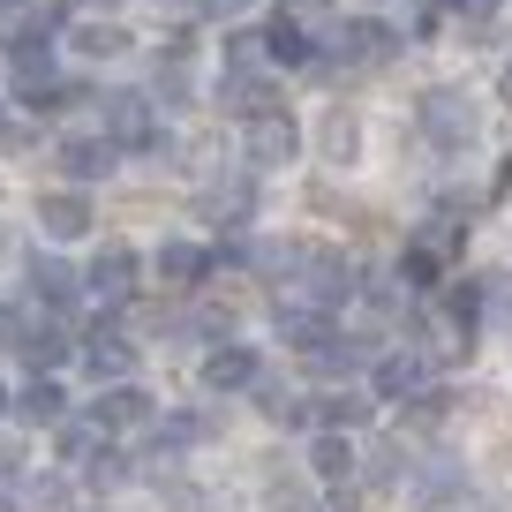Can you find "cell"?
<instances>
[{
  "instance_id": "obj_2",
  "label": "cell",
  "mask_w": 512,
  "mask_h": 512,
  "mask_svg": "<svg viewBox=\"0 0 512 512\" xmlns=\"http://www.w3.org/2000/svg\"><path fill=\"white\" fill-rule=\"evenodd\" d=\"M241 144H249V166H287L294 151H302V128H294V113H249L241 121Z\"/></svg>"
},
{
  "instance_id": "obj_41",
  "label": "cell",
  "mask_w": 512,
  "mask_h": 512,
  "mask_svg": "<svg viewBox=\"0 0 512 512\" xmlns=\"http://www.w3.org/2000/svg\"><path fill=\"white\" fill-rule=\"evenodd\" d=\"M83 512H98V505H83Z\"/></svg>"
},
{
  "instance_id": "obj_19",
  "label": "cell",
  "mask_w": 512,
  "mask_h": 512,
  "mask_svg": "<svg viewBox=\"0 0 512 512\" xmlns=\"http://www.w3.org/2000/svg\"><path fill=\"white\" fill-rule=\"evenodd\" d=\"M16 415L31 422V430H61V422H68V400H61V384H53V377H38L31 392L16 400Z\"/></svg>"
},
{
  "instance_id": "obj_38",
  "label": "cell",
  "mask_w": 512,
  "mask_h": 512,
  "mask_svg": "<svg viewBox=\"0 0 512 512\" xmlns=\"http://www.w3.org/2000/svg\"><path fill=\"white\" fill-rule=\"evenodd\" d=\"M91 8H113V0H91Z\"/></svg>"
},
{
  "instance_id": "obj_20",
  "label": "cell",
  "mask_w": 512,
  "mask_h": 512,
  "mask_svg": "<svg viewBox=\"0 0 512 512\" xmlns=\"http://www.w3.org/2000/svg\"><path fill=\"white\" fill-rule=\"evenodd\" d=\"M354 151H362V121H354L347 106H332V113H324V159L354 166Z\"/></svg>"
},
{
  "instance_id": "obj_21",
  "label": "cell",
  "mask_w": 512,
  "mask_h": 512,
  "mask_svg": "<svg viewBox=\"0 0 512 512\" xmlns=\"http://www.w3.org/2000/svg\"><path fill=\"white\" fill-rule=\"evenodd\" d=\"M309 467H317V475H324V482L339 490V482L354 475V445H347L339 430H317V452H309Z\"/></svg>"
},
{
  "instance_id": "obj_23",
  "label": "cell",
  "mask_w": 512,
  "mask_h": 512,
  "mask_svg": "<svg viewBox=\"0 0 512 512\" xmlns=\"http://www.w3.org/2000/svg\"><path fill=\"white\" fill-rule=\"evenodd\" d=\"M256 400H264V415H272L279 430H309V422H317V407H309V400H294L287 384H264Z\"/></svg>"
},
{
  "instance_id": "obj_40",
  "label": "cell",
  "mask_w": 512,
  "mask_h": 512,
  "mask_svg": "<svg viewBox=\"0 0 512 512\" xmlns=\"http://www.w3.org/2000/svg\"><path fill=\"white\" fill-rule=\"evenodd\" d=\"M482 512H497V505H482Z\"/></svg>"
},
{
  "instance_id": "obj_29",
  "label": "cell",
  "mask_w": 512,
  "mask_h": 512,
  "mask_svg": "<svg viewBox=\"0 0 512 512\" xmlns=\"http://www.w3.org/2000/svg\"><path fill=\"white\" fill-rule=\"evenodd\" d=\"M256 61H264V38H249V31L226 38V68H256Z\"/></svg>"
},
{
  "instance_id": "obj_3",
  "label": "cell",
  "mask_w": 512,
  "mask_h": 512,
  "mask_svg": "<svg viewBox=\"0 0 512 512\" xmlns=\"http://www.w3.org/2000/svg\"><path fill=\"white\" fill-rule=\"evenodd\" d=\"M151 422V392L144 384H98V400H91V430L98 437H121V430H144Z\"/></svg>"
},
{
  "instance_id": "obj_34",
  "label": "cell",
  "mask_w": 512,
  "mask_h": 512,
  "mask_svg": "<svg viewBox=\"0 0 512 512\" xmlns=\"http://www.w3.org/2000/svg\"><path fill=\"white\" fill-rule=\"evenodd\" d=\"M317 512H354V497H347V490H332V497H324Z\"/></svg>"
},
{
  "instance_id": "obj_35",
  "label": "cell",
  "mask_w": 512,
  "mask_h": 512,
  "mask_svg": "<svg viewBox=\"0 0 512 512\" xmlns=\"http://www.w3.org/2000/svg\"><path fill=\"white\" fill-rule=\"evenodd\" d=\"M497 98H505V106H512V61L497 68Z\"/></svg>"
},
{
  "instance_id": "obj_25",
  "label": "cell",
  "mask_w": 512,
  "mask_h": 512,
  "mask_svg": "<svg viewBox=\"0 0 512 512\" xmlns=\"http://www.w3.org/2000/svg\"><path fill=\"white\" fill-rule=\"evenodd\" d=\"M76 46L91 53V61H106V53H121V46H128V31H121V23H83Z\"/></svg>"
},
{
  "instance_id": "obj_33",
  "label": "cell",
  "mask_w": 512,
  "mask_h": 512,
  "mask_svg": "<svg viewBox=\"0 0 512 512\" xmlns=\"http://www.w3.org/2000/svg\"><path fill=\"white\" fill-rule=\"evenodd\" d=\"M452 16H490V0H445Z\"/></svg>"
},
{
  "instance_id": "obj_28",
  "label": "cell",
  "mask_w": 512,
  "mask_h": 512,
  "mask_svg": "<svg viewBox=\"0 0 512 512\" xmlns=\"http://www.w3.org/2000/svg\"><path fill=\"white\" fill-rule=\"evenodd\" d=\"M211 430H219L211 415H166V445H204Z\"/></svg>"
},
{
  "instance_id": "obj_6",
  "label": "cell",
  "mask_w": 512,
  "mask_h": 512,
  "mask_svg": "<svg viewBox=\"0 0 512 512\" xmlns=\"http://www.w3.org/2000/svg\"><path fill=\"white\" fill-rule=\"evenodd\" d=\"M83 287L98 294L106 309H121L128 294H136V249H121V241H106V249L91 256V272H83Z\"/></svg>"
},
{
  "instance_id": "obj_22",
  "label": "cell",
  "mask_w": 512,
  "mask_h": 512,
  "mask_svg": "<svg viewBox=\"0 0 512 512\" xmlns=\"http://www.w3.org/2000/svg\"><path fill=\"white\" fill-rule=\"evenodd\" d=\"M362 422H369V400H362V392H332V400H317V430H339V437H347V430H362Z\"/></svg>"
},
{
  "instance_id": "obj_16",
  "label": "cell",
  "mask_w": 512,
  "mask_h": 512,
  "mask_svg": "<svg viewBox=\"0 0 512 512\" xmlns=\"http://www.w3.org/2000/svg\"><path fill=\"white\" fill-rule=\"evenodd\" d=\"M23 354H31V369H38V377H53V369H61L76 347H68V332L46 317V324H23Z\"/></svg>"
},
{
  "instance_id": "obj_37",
  "label": "cell",
  "mask_w": 512,
  "mask_h": 512,
  "mask_svg": "<svg viewBox=\"0 0 512 512\" xmlns=\"http://www.w3.org/2000/svg\"><path fill=\"white\" fill-rule=\"evenodd\" d=\"M0 415H8V392H0Z\"/></svg>"
},
{
  "instance_id": "obj_18",
  "label": "cell",
  "mask_w": 512,
  "mask_h": 512,
  "mask_svg": "<svg viewBox=\"0 0 512 512\" xmlns=\"http://www.w3.org/2000/svg\"><path fill=\"white\" fill-rule=\"evenodd\" d=\"M31 294L46 309H68V302H76V272H68L61 256H31Z\"/></svg>"
},
{
  "instance_id": "obj_15",
  "label": "cell",
  "mask_w": 512,
  "mask_h": 512,
  "mask_svg": "<svg viewBox=\"0 0 512 512\" xmlns=\"http://www.w3.org/2000/svg\"><path fill=\"white\" fill-rule=\"evenodd\" d=\"M159 279L174 294L204 287V279H211V249H196V241H166V249H159Z\"/></svg>"
},
{
  "instance_id": "obj_7",
  "label": "cell",
  "mask_w": 512,
  "mask_h": 512,
  "mask_svg": "<svg viewBox=\"0 0 512 512\" xmlns=\"http://www.w3.org/2000/svg\"><path fill=\"white\" fill-rule=\"evenodd\" d=\"M53 159H61V174L76 181V189H91V181L113 174L121 144H113V136H61V151H53Z\"/></svg>"
},
{
  "instance_id": "obj_8",
  "label": "cell",
  "mask_w": 512,
  "mask_h": 512,
  "mask_svg": "<svg viewBox=\"0 0 512 512\" xmlns=\"http://www.w3.org/2000/svg\"><path fill=\"white\" fill-rule=\"evenodd\" d=\"M332 46H339V61L347 68H377V61H392V46H400V38H392V23H339L332 31Z\"/></svg>"
},
{
  "instance_id": "obj_9",
  "label": "cell",
  "mask_w": 512,
  "mask_h": 512,
  "mask_svg": "<svg viewBox=\"0 0 512 512\" xmlns=\"http://www.w3.org/2000/svg\"><path fill=\"white\" fill-rule=\"evenodd\" d=\"M38 226H46L53 241L91 234V196H83V189H46V196H38Z\"/></svg>"
},
{
  "instance_id": "obj_26",
  "label": "cell",
  "mask_w": 512,
  "mask_h": 512,
  "mask_svg": "<svg viewBox=\"0 0 512 512\" xmlns=\"http://www.w3.org/2000/svg\"><path fill=\"white\" fill-rule=\"evenodd\" d=\"M23 505H31V512H68V482L61 475H38L31 490H23Z\"/></svg>"
},
{
  "instance_id": "obj_24",
  "label": "cell",
  "mask_w": 512,
  "mask_h": 512,
  "mask_svg": "<svg viewBox=\"0 0 512 512\" xmlns=\"http://www.w3.org/2000/svg\"><path fill=\"white\" fill-rule=\"evenodd\" d=\"M83 475H91V482H98V490H121V482H128V475H136V460H121V452H113V445H98V452H91V460H83Z\"/></svg>"
},
{
  "instance_id": "obj_13",
  "label": "cell",
  "mask_w": 512,
  "mask_h": 512,
  "mask_svg": "<svg viewBox=\"0 0 512 512\" xmlns=\"http://www.w3.org/2000/svg\"><path fill=\"white\" fill-rule=\"evenodd\" d=\"M422 384H430V362H422L415 347H400V354L377 362V400H415Z\"/></svg>"
},
{
  "instance_id": "obj_1",
  "label": "cell",
  "mask_w": 512,
  "mask_h": 512,
  "mask_svg": "<svg viewBox=\"0 0 512 512\" xmlns=\"http://www.w3.org/2000/svg\"><path fill=\"white\" fill-rule=\"evenodd\" d=\"M415 121H422V136H430L437 151H467L475 144V106H467V91H430L415 106Z\"/></svg>"
},
{
  "instance_id": "obj_27",
  "label": "cell",
  "mask_w": 512,
  "mask_h": 512,
  "mask_svg": "<svg viewBox=\"0 0 512 512\" xmlns=\"http://www.w3.org/2000/svg\"><path fill=\"white\" fill-rule=\"evenodd\" d=\"M445 309H452V324H460V332H475V309H482V294H475V279H452V294H445Z\"/></svg>"
},
{
  "instance_id": "obj_17",
  "label": "cell",
  "mask_w": 512,
  "mask_h": 512,
  "mask_svg": "<svg viewBox=\"0 0 512 512\" xmlns=\"http://www.w3.org/2000/svg\"><path fill=\"white\" fill-rule=\"evenodd\" d=\"M279 31H294V38H324V31H339V16H332V0H279Z\"/></svg>"
},
{
  "instance_id": "obj_14",
  "label": "cell",
  "mask_w": 512,
  "mask_h": 512,
  "mask_svg": "<svg viewBox=\"0 0 512 512\" xmlns=\"http://www.w3.org/2000/svg\"><path fill=\"white\" fill-rule=\"evenodd\" d=\"M219 106L234 113V121H249V113H272V83L256 76V68H226V76H219Z\"/></svg>"
},
{
  "instance_id": "obj_12",
  "label": "cell",
  "mask_w": 512,
  "mask_h": 512,
  "mask_svg": "<svg viewBox=\"0 0 512 512\" xmlns=\"http://www.w3.org/2000/svg\"><path fill=\"white\" fill-rule=\"evenodd\" d=\"M83 362H91V377H98V384H121L128 369H136V347H128L113 324H98V332L83 339Z\"/></svg>"
},
{
  "instance_id": "obj_39",
  "label": "cell",
  "mask_w": 512,
  "mask_h": 512,
  "mask_svg": "<svg viewBox=\"0 0 512 512\" xmlns=\"http://www.w3.org/2000/svg\"><path fill=\"white\" fill-rule=\"evenodd\" d=\"M0 144H8V128H0Z\"/></svg>"
},
{
  "instance_id": "obj_4",
  "label": "cell",
  "mask_w": 512,
  "mask_h": 512,
  "mask_svg": "<svg viewBox=\"0 0 512 512\" xmlns=\"http://www.w3.org/2000/svg\"><path fill=\"white\" fill-rule=\"evenodd\" d=\"M460 497H467V467L445 460V452L407 475V505H415V512H445V505H460Z\"/></svg>"
},
{
  "instance_id": "obj_31",
  "label": "cell",
  "mask_w": 512,
  "mask_h": 512,
  "mask_svg": "<svg viewBox=\"0 0 512 512\" xmlns=\"http://www.w3.org/2000/svg\"><path fill=\"white\" fill-rule=\"evenodd\" d=\"M369 482H400V445H384L377 460H369Z\"/></svg>"
},
{
  "instance_id": "obj_10",
  "label": "cell",
  "mask_w": 512,
  "mask_h": 512,
  "mask_svg": "<svg viewBox=\"0 0 512 512\" xmlns=\"http://www.w3.org/2000/svg\"><path fill=\"white\" fill-rule=\"evenodd\" d=\"M302 362L317 369V377H354V369L369 362V339H339V332H317L302 347Z\"/></svg>"
},
{
  "instance_id": "obj_5",
  "label": "cell",
  "mask_w": 512,
  "mask_h": 512,
  "mask_svg": "<svg viewBox=\"0 0 512 512\" xmlns=\"http://www.w3.org/2000/svg\"><path fill=\"white\" fill-rule=\"evenodd\" d=\"M106 136L121 151H151V144H159V113H151V98L144 91H113L106 98Z\"/></svg>"
},
{
  "instance_id": "obj_30",
  "label": "cell",
  "mask_w": 512,
  "mask_h": 512,
  "mask_svg": "<svg viewBox=\"0 0 512 512\" xmlns=\"http://www.w3.org/2000/svg\"><path fill=\"white\" fill-rule=\"evenodd\" d=\"M159 98H166V106H189V76H181V61L159 68Z\"/></svg>"
},
{
  "instance_id": "obj_36",
  "label": "cell",
  "mask_w": 512,
  "mask_h": 512,
  "mask_svg": "<svg viewBox=\"0 0 512 512\" xmlns=\"http://www.w3.org/2000/svg\"><path fill=\"white\" fill-rule=\"evenodd\" d=\"M0 512H8V467H0Z\"/></svg>"
},
{
  "instance_id": "obj_11",
  "label": "cell",
  "mask_w": 512,
  "mask_h": 512,
  "mask_svg": "<svg viewBox=\"0 0 512 512\" xmlns=\"http://www.w3.org/2000/svg\"><path fill=\"white\" fill-rule=\"evenodd\" d=\"M249 384H256V347L226 339V347L204 354V392H249Z\"/></svg>"
},
{
  "instance_id": "obj_32",
  "label": "cell",
  "mask_w": 512,
  "mask_h": 512,
  "mask_svg": "<svg viewBox=\"0 0 512 512\" xmlns=\"http://www.w3.org/2000/svg\"><path fill=\"white\" fill-rule=\"evenodd\" d=\"M249 8H256V0H204L211 23H234V16H249Z\"/></svg>"
}]
</instances>
